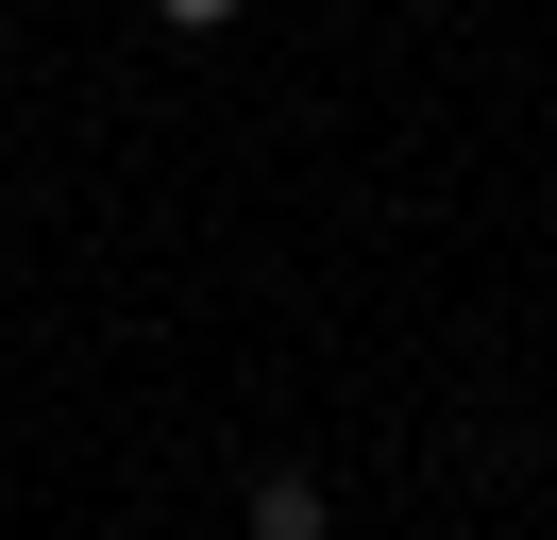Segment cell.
<instances>
[{
    "mask_svg": "<svg viewBox=\"0 0 557 540\" xmlns=\"http://www.w3.org/2000/svg\"><path fill=\"white\" fill-rule=\"evenodd\" d=\"M253 540H321V472H253Z\"/></svg>",
    "mask_w": 557,
    "mask_h": 540,
    "instance_id": "6da1fadb",
    "label": "cell"
},
{
    "mask_svg": "<svg viewBox=\"0 0 557 540\" xmlns=\"http://www.w3.org/2000/svg\"><path fill=\"white\" fill-rule=\"evenodd\" d=\"M152 17H170V34H220V17H237V0H152Z\"/></svg>",
    "mask_w": 557,
    "mask_h": 540,
    "instance_id": "7a4b0ae2",
    "label": "cell"
}]
</instances>
